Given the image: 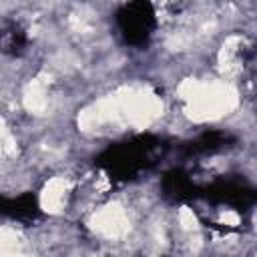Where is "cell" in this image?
Returning a JSON list of instances; mask_svg holds the SVG:
<instances>
[{
  "mask_svg": "<svg viewBox=\"0 0 257 257\" xmlns=\"http://www.w3.org/2000/svg\"><path fill=\"white\" fill-rule=\"evenodd\" d=\"M155 8L149 2H131L124 4L118 14H116V22L118 28L122 32V36L126 38V42L133 44H141L145 40H149V36L155 30L157 18H155Z\"/></svg>",
  "mask_w": 257,
  "mask_h": 257,
  "instance_id": "cell-1",
  "label": "cell"
}]
</instances>
